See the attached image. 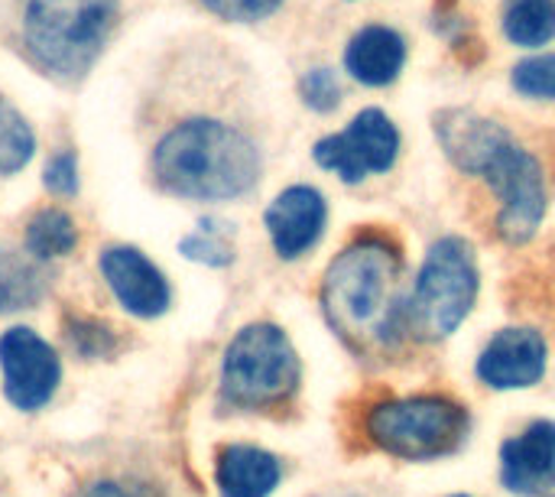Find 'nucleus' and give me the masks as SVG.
Wrapping results in <instances>:
<instances>
[{
  "label": "nucleus",
  "instance_id": "obj_5",
  "mask_svg": "<svg viewBox=\"0 0 555 497\" xmlns=\"http://www.w3.org/2000/svg\"><path fill=\"white\" fill-rule=\"evenodd\" d=\"M481 293V270L465 238H439L410 290V332L423 342H442L462 329Z\"/></svg>",
  "mask_w": 555,
  "mask_h": 497
},
{
  "label": "nucleus",
  "instance_id": "obj_16",
  "mask_svg": "<svg viewBox=\"0 0 555 497\" xmlns=\"http://www.w3.org/2000/svg\"><path fill=\"white\" fill-rule=\"evenodd\" d=\"M215 479L221 497H270L283 482V466L257 446H224Z\"/></svg>",
  "mask_w": 555,
  "mask_h": 497
},
{
  "label": "nucleus",
  "instance_id": "obj_27",
  "mask_svg": "<svg viewBox=\"0 0 555 497\" xmlns=\"http://www.w3.org/2000/svg\"><path fill=\"white\" fill-rule=\"evenodd\" d=\"M81 497H140V495H133V492H127V488H120V485H114V482H104V485L88 488Z\"/></svg>",
  "mask_w": 555,
  "mask_h": 497
},
{
  "label": "nucleus",
  "instance_id": "obj_19",
  "mask_svg": "<svg viewBox=\"0 0 555 497\" xmlns=\"http://www.w3.org/2000/svg\"><path fill=\"white\" fill-rule=\"evenodd\" d=\"M78 244L75 221L59 208H42L26 228V251L36 257H62Z\"/></svg>",
  "mask_w": 555,
  "mask_h": 497
},
{
  "label": "nucleus",
  "instance_id": "obj_23",
  "mask_svg": "<svg viewBox=\"0 0 555 497\" xmlns=\"http://www.w3.org/2000/svg\"><path fill=\"white\" fill-rule=\"evenodd\" d=\"M299 94L306 107L319 114H332L341 104V81L332 68H309L299 78Z\"/></svg>",
  "mask_w": 555,
  "mask_h": 497
},
{
  "label": "nucleus",
  "instance_id": "obj_25",
  "mask_svg": "<svg viewBox=\"0 0 555 497\" xmlns=\"http://www.w3.org/2000/svg\"><path fill=\"white\" fill-rule=\"evenodd\" d=\"M46 189L55 195H72L78 189V160L72 150H62L46 166Z\"/></svg>",
  "mask_w": 555,
  "mask_h": 497
},
{
  "label": "nucleus",
  "instance_id": "obj_22",
  "mask_svg": "<svg viewBox=\"0 0 555 497\" xmlns=\"http://www.w3.org/2000/svg\"><path fill=\"white\" fill-rule=\"evenodd\" d=\"M179 251L189 257V260H198V264H208V267H224L234 260V251L231 244L218 234L215 221H202V228L189 238H182Z\"/></svg>",
  "mask_w": 555,
  "mask_h": 497
},
{
  "label": "nucleus",
  "instance_id": "obj_26",
  "mask_svg": "<svg viewBox=\"0 0 555 497\" xmlns=\"http://www.w3.org/2000/svg\"><path fill=\"white\" fill-rule=\"evenodd\" d=\"M68 339H72V345H75L81 355H88V358L107 355V352L114 348V339H111L107 329H101V326H94V322H81V319L72 326Z\"/></svg>",
  "mask_w": 555,
  "mask_h": 497
},
{
  "label": "nucleus",
  "instance_id": "obj_10",
  "mask_svg": "<svg viewBox=\"0 0 555 497\" xmlns=\"http://www.w3.org/2000/svg\"><path fill=\"white\" fill-rule=\"evenodd\" d=\"M0 368H3V391L13 407L39 410L49 404L59 384V358L29 329H10L0 339Z\"/></svg>",
  "mask_w": 555,
  "mask_h": 497
},
{
  "label": "nucleus",
  "instance_id": "obj_14",
  "mask_svg": "<svg viewBox=\"0 0 555 497\" xmlns=\"http://www.w3.org/2000/svg\"><path fill=\"white\" fill-rule=\"evenodd\" d=\"M101 273L120 306L133 316L153 319L169 309V283L166 277L137 251V247H111L101 254Z\"/></svg>",
  "mask_w": 555,
  "mask_h": 497
},
{
  "label": "nucleus",
  "instance_id": "obj_18",
  "mask_svg": "<svg viewBox=\"0 0 555 497\" xmlns=\"http://www.w3.org/2000/svg\"><path fill=\"white\" fill-rule=\"evenodd\" d=\"M42 296V273L16 251H0V313L26 309Z\"/></svg>",
  "mask_w": 555,
  "mask_h": 497
},
{
  "label": "nucleus",
  "instance_id": "obj_2",
  "mask_svg": "<svg viewBox=\"0 0 555 497\" xmlns=\"http://www.w3.org/2000/svg\"><path fill=\"white\" fill-rule=\"evenodd\" d=\"M156 182L182 199H237L260 179V153L241 130L221 120H185L153 150Z\"/></svg>",
  "mask_w": 555,
  "mask_h": 497
},
{
  "label": "nucleus",
  "instance_id": "obj_15",
  "mask_svg": "<svg viewBox=\"0 0 555 497\" xmlns=\"http://www.w3.org/2000/svg\"><path fill=\"white\" fill-rule=\"evenodd\" d=\"M406 65V39L384 23L358 29L345 46V72L364 88H387Z\"/></svg>",
  "mask_w": 555,
  "mask_h": 497
},
{
  "label": "nucleus",
  "instance_id": "obj_29",
  "mask_svg": "<svg viewBox=\"0 0 555 497\" xmlns=\"http://www.w3.org/2000/svg\"><path fill=\"white\" fill-rule=\"evenodd\" d=\"M546 497H555V495H546Z\"/></svg>",
  "mask_w": 555,
  "mask_h": 497
},
{
  "label": "nucleus",
  "instance_id": "obj_12",
  "mask_svg": "<svg viewBox=\"0 0 555 497\" xmlns=\"http://www.w3.org/2000/svg\"><path fill=\"white\" fill-rule=\"evenodd\" d=\"M263 225L276 254L283 260H296L322 241L328 225V202L312 186H289L270 202Z\"/></svg>",
  "mask_w": 555,
  "mask_h": 497
},
{
  "label": "nucleus",
  "instance_id": "obj_3",
  "mask_svg": "<svg viewBox=\"0 0 555 497\" xmlns=\"http://www.w3.org/2000/svg\"><path fill=\"white\" fill-rule=\"evenodd\" d=\"M364 436L374 449L400 462H436L455 456L472 433L465 404L446 394L387 397L364 410Z\"/></svg>",
  "mask_w": 555,
  "mask_h": 497
},
{
  "label": "nucleus",
  "instance_id": "obj_17",
  "mask_svg": "<svg viewBox=\"0 0 555 497\" xmlns=\"http://www.w3.org/2000/svg\"><path fill=\"white\" fill-rule=\"evenodd\" d=\"M504 36L520 49H537L555 39V0H507L501 10Z\"/></svg>",
  "mask_w": 555,
  "mask_h": 497
},
{
  "label": "nucleus",
  "instance_id": "obj_11",
  "mask_svg": "<svg viewBox=\"0 0 555 497\" xmlns=\"http://www.w3.org/2000/svg\"><path fill=\"white\" fill-rule=\"evenodd\" d=\"M433 124L452 166L468 176H485L494 160L514 143V133L504 124L468 107H446L433 117Z\"/></svg>",
  "mask_w": 555,
  "mask_h": 497
},
{
  "label": "nucleus",
  "instance_id": "obj_8",
  "mask_svg": "<svg viewBox=\"0 0 555 497\" xmlns=\"http://www.w3.org/2000/svg\"><path fill=\"white\" fill-rule=\"evenodd\" d=\"M400 156V130L380 107H364L354 120L312 146L315 166L335 173L348 186H361L371 173H390Z\"/></svg>",
  "mask_w": 555,
  "mask_h": 497
},
{
  "label": "nucleus",
  "instance_id": "obj_13",
  "mask_svg": "<svg viewBox=\"0 0 555 497\" xmlns=\"http://www.w3.org/2000/svg\"><path fill=\"white\" fill-rule=\"evenodd\" d=\"M501 482L517 497H546L555 488V423L537 420L501 443Z\"/></svg>",
  "mask_w": 555,
  "mask_h": 497
},
{
  "label": "nucleus",
  "instance_id": "obj_7",
  "mask_svg": "<svg viewBox=\"0 0 555 497\" xmlns=\"http://www.w3.org/2000/svg\"><path fill=\"white\" fill-rule=\"evenodd\" d=\"M498 199V238L507 244H530L546 218V173L540 160L517 140L481 176Z\"/></svg>",
  "mask_w": 555,
  "mask_h": 497
},
{
  "label": "nucleus",
  "instance_id": "obj_4",
  "mask_svg": "<svg viewBox=\"0 0 555 497\" xmlns=\"http://www.w3.org/2000/svg\"><path fill=\"white\" fill-rule=\"evenodd\" d=\"M299 355L280 326L254 322L234 335L221 365L224 404L250 413L286 407L299 391Z\"/></svg>",
  "mask_w": 555,
  "mask_h": 497
},
{
  "label": "nucleus",
  "instance_id": "obj_20",
  "mask_svg": "<svg viewBox=\"0 0 555 497\" xmlns=\"http://www.w3.org/2000/svg\"><path fill=\"white\" fill-rule=\"evenodd\" d=\"M36 150V137L26 117L0 98V173H16L29 163Z\"/></svg>",
  "mask_w": 555,
  "mask_h": 497
},
{
  "label": "nucleus",
  "instance_id": "obj_28",
  "mask_svg": "<svg viewBox=\"0 0 555 497\" xmlns=\"http://www.w3.org/2000/svg\"><path fill=\"white\" fill-rule=\"evenodd\" d=\"M452 497H468V495H452Z\"/></svg>",
  "mask_w": 555,
  "mask_h": 497
},
{
  "label": "nucleus",
  "instance_id": "obj_21",
  "mask_svg": "<svg viewBox=\"0 0 555 497\" xmlns=\"http://www.w3.org/2000/svg\"><path fill=\"white\" fill-rule=\"evenodd\" d=\"M511 81L524 98L555 101V52L530 55V59L517 62L511 72Z\"/></svg>",
  "mask_w": 555,
  "mask_h": 497
},
{
  "label": "nucleus",
  "instance_id": "obj_6",
  "mask_svg": "<svg viewBox=\"0 0 555 497\" xmlns=\"http://www.w3.org/2000/svg\"><path fill=\"white\" fill-rule=\"evenodd\" d=\"M117 0H29L23 36L29 55L59 78L91 68L114 26Z\"/></svg>",
  "mask_w": 555,
  "mask_h": 497
},
{
  "label": "nucleus",
  "instance_id": "obj_9",
  "mask_svg": "<svg viewBox=\"0 0 555 497\" xmlns=\"http://www.w3.org/2000/svg\"><path fill=\"white\" fill-rule=\"evenodd\" d=\"M550 345L530 326H511L494 332L475 361V374L491 391H527L546 378Z\"/></svg>",
  "mask_w": 555,
  "mask_h": 497
},
{
  "label": "nucleus",
  "instance_id": "obj_24",
  "mask_svg": "<svg viewBox=\"0 0 555 497\" xmlns=\"http://www.w3.org/2000/svg\"><path fill=\"white\" fill-rule=\"evenodd\" d=\"M202 7L231 23H257L270 13H276L283 7V0H202Z\"/></svg>",
  "mask_w": 555,
  "mask_h": 497
},
{
  "label": "nucleus",
  "instance_id": "obj_1",
  "mask_svg": "<svg viewBox=\"0 0 555 497\" xmlns=\"http://www.w3.org/2000/svg\"><path fill=\"white\" fill-rule=\"evenodd\" d=\"M319 300L332 332L358 355L390 352L413 335L403 247L387 231L354 234L328 264Z\"/></svg>",
  "mask_w": 555,
  "mask_h": 497
}]
</instances>
